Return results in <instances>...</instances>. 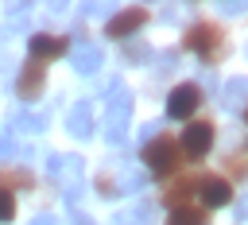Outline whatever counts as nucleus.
Masks as SVG:
<instances>
[{
  "label": "nucleus",
  "mask_w": 248,
  "mask_h": 225,
  "mask_svg": "<svg viewBox=\"0 0 248 225\" xmlns=\"http://www.w3.org/2000/svg\"><path fill=\"white\" fill-rule=\"evenodd\" d=\"M240 217H248V202H244V206H240Z\"/></svg>",
  "instance_id": "obj_17"
},
{
  "label": "nucleus",
  "mask_w": 248,
  "mask_h": 225,
  "mask_svg": "<svg viewBox=\"0 0 248 225\" xmlns=\"http://www.w3.org/2000/svg\"><path fill=\"white\" fill-rule=\"evenodd\" d=\"M198 186H202V175H194V171H178V175H170V178L163 182L159 198H163V206H170V209H178V206H194Z\"/></svg>",
  "instance_id": "obj_4"
},
{
  "label": "nucleus",
  "mask_w": 248,
  "mask_h": 225,
  "mask_svg": "<svg viewBox=\"0 0 248 225\" xmlns=\"http://www.w3.org/2000/svg\"><path fill=\"white\" fill-rule=\"evenodd\" d=\"M143 163H147V171H155L159 178H170L174 171H178V163H182V147H178V140L170 136V132H159V136H147L143 140Z\"/></svg>",
  "instance_id": "obj_2"
},
{
  "label": "nucleus",
  "mask_w": 248,
  "mask_h": 225,
  "mask_svg": "<svg viewBox=\"0 0 248 225\" xmlns=\"http://www.w3.org/2000/svg\"><path fill=\"white\" fill-rule=\"evenodd\" d=\"M70 132H74V136H89V132H93V109H89V105H74V112H70Z\"/></svg>",
  "instance_id": "obj_12"
},
{
  "label": "nucleus",
  "mask_w": 248,
  "mask_h": 225,
  "mask_svg": "<svg viewBox=\"0 0 248 225\" xmlns=\"http://www.w3.org/2000/svg\"><path fill=\"white\" fill-rule=\"evenodd\" d=\"M198 105H202V85L198 81H178L167 97V116L170 120H190L198 112Z\"/></svg>",
  "instance_id": "obj_6"
},
{
  "label": "nucleus",
  "mask_w": 248,
  "mask_h": 225,
  "mask_svg": "<svg viewBox=\"0 0 248 225\" xmlns=\"http://www.w3.org/2000/svg\"><path fill=\"white\" fill-rule=\"evenodd\" d=\"M221 178H229V182H248V151L225 155V163H221Z\"/></svg>",
  "instance_id": "obj_11"
},
{
  "label": "nucleus",
  "mask_w": 248,
  "mask_h": 225,
  "mask_svg": "<svg viewBox=\"0 0 248 225\" xmlns=\"http://www.w3.org/2000/svg\"><path fill=\"white\" fill-rule=\"evenodd\" d=\"M143 23H147V8H140V4H136V8L116 12V16L105 23V35H108V39H128V35H136Z\"/></svg>",
  "instance_id": "obj_9"
},
{
  "label": "nucleus",
  "mask_w": 248,
  "mask_h": 225,
  "mask_svg": "<svg viewBox=\"0 0 248 225\" xmlns=\"http://www.w3.org/2000/svg\"><path fill=\"white\" fill-rule=\"evenodd\" d=\"M182 47L186 50H194L205 66H213V62H221L225 58V50H229V39H225V27L221 23H190L186 31H182Z\"/></svg>",
  "instance_id": "obj_1"
},
{
  "label": "nucleus",
  "mask_w": 248,
  "mask_h": 225,
  "mask_svg": "<svg viewBox=\"0 0 248 225\" xmlns=\"http://www.w3.org/2000/svg\"><path fill=\"white\" fill-rule=\"evenodd\" d=\"M213 140H217V128L209 120H190L178 136V147H182V159H205L213 151Z\"/></svg>",
  "instance_id": "obj_3"
},
{
  "label": "nucleus",
  "mask_w": 248,
  "mask_h": 225,
  "mask_svg": "<svg viewBox=\"0 0 248 225\" xmlns=\"http://www.w3.org/2000/svg\"><path fill=\"white\" fill-rule=\"evenodd\" d=\"M74 66H78L81 74H93V70L101 66V50H97V47H81L78 58H74Z\"/></svg>",
  "instance_id": "obj_13"
},
{
  "label": "nucleus",
  "mask_w": 248,
  "mask_h": 225,
  "mask_svg": "<svg viewBox=\"0 0 248 225\" xmlns=\"http://www.w3.org/2000/svg\"><path fill=\"white\" fill-rule=\"evenodd\" d=\"M12 217H16V194L0 186V225H4V221H12Z\"/></svg>",
  "instance_id": "obj_15"
},
{
  "label": "nucleus",
  "mask_w": 248,
  "mask_h": 225,
  "mask_svg": "<svg viewBox=\"0 0 248 225\" xmlns=\"http://www.w3.org/2000/svg\"><path fill=\"white\" fill-rule=\"evenodd\" d=\"M232 202V182L221 178V175H202V186H198V206L209 213V209H221Z\"/></svg>",
  "instance_id": "obj_8"
},
{
  "label": "nucleus",
  "mask_w": 248,
  "mask_h": 225,
  "mask_svg": "<svg viewBox=\"0 0 248 225\" xmlns=\"http://www.w3.org/2000/svg\"><path fill=\"white\" fill-rule=\"evenodd\" d=\"M120 225H151V213H147V206H136L132 213H124V217H120Z\"/></svg>",
  "instance_id": "obj_16"
},
{
  "label": "nucleus",
  "mask_w": 248,
  "mask_h": 225,
  "mask_svg": "<svg viewBox=\"0 0 248 225\" xmlns=\"http://www.w3.org/2000/svg\"><path fill=\"white\" fill-rule=\"evenodd\" d=\"M244 89H248V81H244V78H232V81H229V89H225V105H229V109H240Z\"/></svg>",
  "instance_id": "obj_14"
},
{
  "label": "nucleus",
  "mask_w": 248,
  "mask_h": 225,
  "mask_svg": "<svg viewBox=\"0 0 248 225\" xmlns=\"http://www.w3.org/2000/svg\"><path fill=\"white\" fill-rule=\"evenodd\" d=\"M70 54V39L66 35H54V31H35L31 39H27V58H35V62H54V58H66Z\"/></svg>",
  "instance_id": "obj_5"
},
{
  "label": "nucleus",
  "mask_w": 248,
  "mask_h": 225,
  "mask_svg": "<svg viewBox=\"0 0 248 225\" xmlns=\"http://www.w3.org/2000/svg\"><path fill=\"white\" fill-rule=\"evenodd\" d=\"M167 225H209V213L194 202V206H178L167 213Z\"/></svg>",
  "instance_id": "obj_10"
},
{
  "label": "nucleus",
  "mask_w": 248,
  "mask_h": 225,
  "mask_svg": "<svg viewBox=\"0 0 248 225\" xmlns=\"http://www.w3.org/2000/svg\"><path fill=\"white\" fill-rule=\"evenodd\" d=\"M43 89H46V66L35 62V58H23V66L16 74V97L19 101H35Z\"/></svg>",
  "instance_id": "obj_7"
}]
</instances>
